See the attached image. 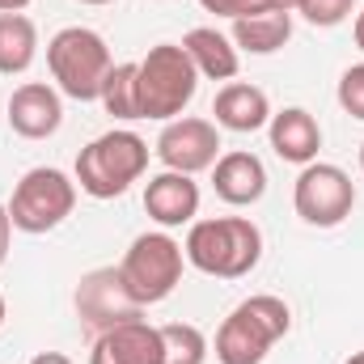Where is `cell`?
Instances as JSON below:
<instances>
[{
    "instance_id": "5b68a950",
    "label": "cell",
    "mask_w": 364,
    "mask_h": 364,
    "mask_svg": "<svg viewBox=\"0 0 364 364\" xmlns=\"http://www.w3.org/2000/svg\"><path fill=\"white\" fill-rule=\"evenodd\" d=\"M136 90H140V119H157L170 123L191 106V97L199 90V73L191 64V55L182 51V43H157L149 47V55L136 64Z\"/></svg>"
},
{
    "instance_id": "d6a6232c",
    "label": "cell",
    "mask_w": 364,
    "mask_h": 364,
    "mask_svg": "<svg viewBox=\"0 0 364 364\" xmlns=\"http://www.w3.org/2000/svg\"><path fill=\"white\" fill-rule=\"evenodd\" d=\"M360 170H364V144H360Z\"/></svg>"
},
{
    "instance_id": "7c38bea8",
    "label": "cell",
    "mask_w": 364,
    "mask_h": 364,
    "mask_svg": "<svg viewBox=\"0 0 364 364\" xmlns=\"http://www.w3.org/2000/svg\"><path fill=\"white\" fill-rule=\"evenodd\" d=\"M144 212L161 225V229H182L195 225L199 216V182L178 170H161L144 186Z\"/></svg>"
},
{
    "instance_id": "2e32d148",
    "label": "cell",
    "mask_w": 364,
    "mask_h": 364,
    "mask_svg": "<svg viewBox=\"0 0 364 364\" xmlns=\"http://www.w3.org/2000/svg\"><path fill=\"white\" fill-rule=\"evenodd\" d=\"M212 114H216V127L225 132H259L272 123V102L259 85H246V81H229L225 90L216 93L212 102Z\"/></svg>"
},
{
    "instance_id": "6da1fadb",
    "label": "cell",
    "mask_w": 364,
    "mask_h": 364,
    "mask_svg": "<svg viewBox=\"0 0 364 364\" xmlns=\"http://www.w3.org/2000/svg\"><path fill=\"white\" fill-rule=\"evenodd\" d=\"M186 263L216 279H242L259 267L263 259V233L246 216H212L195 220L182 246Z\"/></svg>"
},
{
    "instance_id": "ba28073f",
    "label": "cell",
    "mask_w": 364,
    "mask_h": 364,
    "mask_svg": "<svg viewBox=\"0 0 364 364\" xmlns=\"http://www.w3.org/2000/svg\"><path fill=\"white\" fill-rule=\"evenodd\" d=\"M292 208L305 225L335 229L356 208V182L348 170H339L331 161H309V166H301V174L292 182Z\"/></svg>"
},
{
    "instance_id": "f546056e",
    "label": "cell",
    "mask_w": 364,
    "mask_h": 364,
    "mask_svg": "<svg viewBox=\"0 0 364 364\" xmlns=\"http://www.w3.org/2000/svg\"><path fill=\"white\" fill-rule=\"evenodd\" d=\"M343 364H364V352H352V356H348Z\"/></svg>"
},
{
    "instance_id": "603a6c76",
    "label": "cell",
    "mask_w": 364,
    "mask_h": 364,
    "mask_svg": "<svg viewBox=\"0 0 364 364\" xmlns=\"http://www.w3.org/2000/svg\"><path fill=\"white\" fill-rule=\"evenodd\" d=\"M339 106L352 114V119H360L364 123V64H352L343 77H339Z\"/></svg>"
},
{
    "instance_id": "30bf717a",
    "label": "cell",
    "mask_w": 364,
    "mask_h": 364,
    "mask_svg": "<svg viewBox=\"0 0 364 364\" xmlns=\"http://www.w3.org/2000/svg\"><path fill=\"white\" fill-rule=\"evenodd\" d=\"M157 157H161V166L166 170H178V174H203V170H212L216 166V157H220V132H216V123L212 119H170L166 127H161V136H157Z\"/></svg>"
},
{
    "instance_id": "4316f807",
    "label": "cell",
    "mask_w": 364,
    "mask_h": 364,
    "mask_svg": "<svg viewBox=\"0 0 364 364\" xmlns=\"http://www.w3.org/2000/svg\"><path fill=\"white\" fill-rule=\"evenodd\" d=\"M30 364H73V360H68L64 352H38V356H34Z\"/></svg>"
},
{
    "instance_id": "44dd1931",
    "label": "cell",
    "mask_w": 364,
    "mask_h": 364,
    "mask_svg": "<svg viewBox=\"0 0 364 364\" xmlns=\"http://www.w3.org/2000/svg\"><path fill=\"white\" fill-rule=\"evenodd\" d=\"M161 335V364H203L208 360V339L191 322H166L157 326Z\"/></svg>"
},
{
    "instance_id": "7a4b0ae2",
    "label": "cell",
    "mask_w": 364,
    "mask_h": 364,
    "mask_svg": "<svg viewBox=\"0 0 364 364\" xmlns=\"http://www.w3.org/2000/svg\"><path fill=\"white\" fill-rule=\"evenodd\" d=\"M292 331V309L272 296H246L216 331V360L220 364H263L267 352Z\"/></svg>"
},
{
    "instance_id": "4dcf8cb0",
    "label": "cell",
    "mask_w": 364,
    "mask_h": 364,
    "mask_svg": "<svg viewBox=\"0 0 364 364\" xmlns=\"http://www.w3.org/2000/svg\"><path fill=\"white\" fill-rule=\"evenodd\" d=\"M4 318H9V305H4V296H0V326H4Z\"/></svg>"
},
{
    "instance_id": "3957f363",
    "label": "cell",
    "mask_w": 364,
    "mask_h": 364,
    "mask_svg": "<svg viewBox=\"0 0 364 364\" xmlns=\"http://www.w3.org/2000/svg\"><path fill=\"white\" fill-rule=\"evenodd\" d=\"M144 170H149V140L127 132V127L97 136L77 153V186L90 199L127 195V186L144 178Z\"/></svg>"
},
{
    "instance_id": "83f0119b",
    "label": "cell",
    "mask_w": 364,
    "mask_h": 364,
    "mask_svg": "<svg viewBox=\"0 0 364 364\" xmlns=\"http://www.w3.org/2000/svg\"><path fill=\"white\" fill-rule=\"evenodd\" d=\"M352 34H356V47L364 51V9L356 13V26H352Z\"/></svg>"
},
{
    "instance_id": "7402d4cb",
    "label": "cell",
    "mask_w": 364,
    "mask_h": 364,
    "mask_svg": "<svg viewBox=\"0 0 364 364\" xmlns=\"http://www.w3.org/2000/svg\"><path fill=\"white\" fill-rule=\"evenodd\" d=\"M309 26H322V30H331V26H343L352 13H356V0H301V9H296Z\"/></svg>"
},
{
    "instance_id": "8fae6325",
    "label": "cell",
    "mask_w": 364,
    "mask_h": 364,
    "mask_svg": "<svg viewBox=\"0 0 364 364\" xmlns=\"http://www.w3.org/2000/svg\"><path fill=\"white\" fill-rule=\"evenodd\" d=\"M64 123V102L60 90L43 85V81H26L17 85L9 97V127L21 136V140H47L55 136Z\"/></svg>"
},
{
    "instance_id": "277c9868",
    "label": "cell",
    "mask_w": 364,
    "mask_h": 364,
    "mask_svg": "<svg viewBox=\"0 0 364 364\" xmlns=\"http://www.w3.org/2000/svg\"><path fill=\"white\" fill-rule=\"evenodd\" d=\"M47 68L55 77V85L73 102H97L102 85L114 68L106 38L90 26H64L51 43H47Z\"/></svg>"
},
{
    "instance_id": "d6986e66",
    "label": "cell",
    "mask_w": 364,
    "mask_h": 364,
    "mask_svg": "<svg viewBox=\"0 0 364 364\" xmlns=\"http://www.w3.org/2000/svg\"><path fill=\"white\" fill-rule=\"evenodd\" d=\"M38 55V30L26 13H0V73L17 77Z\"/></svg>"
},
{
    "instance_id": "cb8c5ba5",
    "label": "cell",
    "mask_w": 364,
    "mask_h": 364,
    "mask_svg": "<svg viewBox=\"0 0 364 364\" xmlns=\"http://www.w3.org/2000/svg\"><path fill=\"white\" fill-rule=\"evenodd\" d=\"M208 13H216V17H229V21H237V17H246V13H259L263 4L259 0H199Z\"/></svg>"
},
{
    "instance_id": "52a82bcc",
    "label": "cell",
    "mask_w": 364,
    "mask_h": 364,
    "mask_svg": "<svg viewBox=\"0 0 364 364\" xmlns=\"http://www.w3.org/2000/svg\"><path fill=\"white\" fill-rule=\"evenodd\" d=\"M182 259H186L182 246L166 233V229H157V233H140V237L127 246L119 272H123L127 292L149 309V305H161V301L182 284Z\"/></svg>"
},
{
    "instance_id": "ac0fdd59",
    "label": "cell",
    "mask_w": 364,
    "mask_h": 364,
    "mask_svg": "<svg viewBox=\"0 0 364 364\" xmlns=\"http://www.w3.org/2000/svg\"><path fill=\"white\" fill-rule=\"evenodd\" d=\"M288 38H292V13L279 9H259L233 21V47L250 55H275Z\"/></svg>"
},
{
    "instance_id": "5bb4252c",
    "label": "cell",
    "mask_w": 364,
    "mask_h": 364,
    "mask_svg": "<svg viewBox=\"0 0 364 364\" xmlns=\"http://www.w3.org/2000/svg\"><path fill=\"white\" fill-rule=\"evenodd\" d=\"M90 364H161V335L144 318L123 322L93 339Z\"/></svg>"
},
{
    "instance_id": "f1b7e54d",
    "label": "cell",
    "mask_w": 364,
    "mask_h": 364,
    "mask_svg": "<svg viewBox=\"0 0 364 364\" xmlns=\"http://www.w3.org/2000/svg\"><path fill=\"white\" fill-rule=\"evenodd\" d=\"M30 0H0V13H21Z\"/></svg>"
},
{
    "instance_id": "9a60e30c",
    "label": "cell",
    "mask_w": 364,
    "mask_h": 364,
    "mask_svg": "<svg viewBox=\"0 0 364 364\" xmlns=\"http://www.w3.org/2000/svg\"><path fill=\"white\" fill-rule=\"evenodd\" d=\"M267 136H272V149H275L279 161H288V166H309V161H318L322 127H318V119H314L305 106H284L279 114H272Z\"/></svg>"
},
{
    "instance_id": "ffe728a7",
    "label": "cell",
    "mask_w": 364,
    "mask_h": 364,
    "mask_svg": "<svg viewBox=\"0 0 364 364\" xmlns=\"http://www.w3.org/2000/svg\"><path fill=\"white\" fill-rule=\"evenodd\" d=\"M136 64H114L110 68V77H106V85H102V110L110 114V119H123V123H132V119H140V90H136Z\"/></svg>"
},
{
    "instance_id": "8992f818",
    "label": "cell",
    "mask_w": 364,
    "mask_h": 364,
    "mask_svg": "<svg viewBox=\"0 0 364 364\" xmlns=\"http://www.w3.org/2000/svg\"><path fill=\"white\" fill-rule=\"evenodd\" d=\"M4 208H9L13 229H21V233H51L77 208V178H68L55 166L26 170L21 182L13 186V199Z\"/></svg>"
},
{
    "instance_id": "9c48e42d",
    "label": "cell",
    "mask_w": 364,
    "mask_h": 364,
    "mask_svg": "<svg viewBox=\"0 0 364 364\" xmlns=\"http://www.w3.org/2000/svg\"><path fill=\"white\" fill-rule=\"evenodd\" d=\"M73 305H77L81 326L90 331L93 339L114 331V326H123V322H136L144 314V305L127 292L119 267H93V272H85L81 284H77V292H73Z\"/></svg>"
},
{
    "instance_id": "4fadbf2b",
    "label": "cell",
    "mask_w": 364,
    "mask_h": 364,
    "mask_svg": "<svg viewBox=\"0 0 364 364\" xmlns=\"http://www.w3.org/2000/svg\"><path fill=\"white\" fill-rule=\"evenodd\" d=\"M212 191L229 208H250V203H259L267 195V166L246 149L220 153L216 166H212Z\"/></svg>"
},
{
    "instance_id": "e0dca14e",
    "label": "cell",
    "mask_w": 364,
    "mask_h": 364,
    "mask_svg": "<svg viewBox=\"0 0 364 364\" xmlns=\"http://www.w3.org/2000/svg\"><path fill=\"white\" fill-rule=\"evenodd\" d=\"M182 51L191 55L195 73H199V77H208V81H233V77H237V68H242V55H237L233 38H229V34H220L216 26H195V30H186Z\"/></svg>"
},
{
    "instance_id": "d4e9b609",
    "label": "cell",
    "mask_w": 364,
    "mask_h": 364,
    "mask_svg": "<svg viewBox=\"0 0 364 364\" xmlns=\"http://www.w3.org/2000/svg\"><path fill=\"white\" fill-rule=\"evenodd\" d=\"M9 237H13V220H9V208L0 203V267L9 259Z\"/></svg>"
},
{
    "instance_id": "484cf974",
    "label": "cell",
    "mask_w": 364,
    "mask_h": 364,
    "mask_svg": "<svg viewBox=\"0 0 364 364\" xmlns=\"http://www.w3.org/2000/svg\"><path fill=\"white\" fill-rule=\"evenodd\" d=\"M263 9H279V13H296L301 9V0H259Z\"/></svg>"
},
{
    "instance_id": "1f68e13d",
    "label": "cell",
    "mask_w": 364,
    "mask_h": 364,
    "mask_svg": "<svg viewBox=\"0 0 364 364\" xmlns=\"http://www.w3.org/2000/svg\"><path fill=\"white\" fill-rule=\"evenodd\" d=\"M81 4H114V0H81Z\"/></svg>"
}]
</instances>
